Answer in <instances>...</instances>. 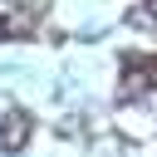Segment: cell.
<instances>
[{"instance_id": "1", "label": "cell", "mask_w": 157, "mask_h": 157, "mask_svg": "<svg viewBox=\"0 0 157 157\" xmlns=\"http://www.w3.org/2000/svg\"><path fill=\"white\" fill-rule=\"evenodd\" d=\"M39 15H44V5H15V10H5V15H0V39H25V34H34V29H39Z\"/></svg>"}, {"instance_id": "2", "label": "cell", "mask_w": 157, "mask_h": 157, "mask_svg": "<svg viewBox=\"0 0 157 157\" xmlns=\"http://www.w3.org/2000/svg\"><path fill=\"white\" fill-rule=\"evenodd\" d=\"M29 132H34V123H29V113H5V123H0V147L5 152H20L25 142H29Z\"/></svg>"}, {"instance_id": "3", "label": "cell", "mask_w": 157, "mask_h": 157, "mask_svg": "<svg viewBox=\"0 0 157 157\" xmlns=\"http://www.w3.org/2000/svg\"><path fill=\"white\" fill-rule=\"evenodd\" d=\"M132 20H137V25H157V0H142V5L132 10Z\"/></svg>"}, {"instance_id": "4", "label": "cell", "mask_w": 157, "mask_h": 157, "mask_svg": "<svg viewBox=\"0 0 157 157\" xmlns=\"http://www.w3.org/2000/svg\"><path fill=\"white\" fill-rule=\"evenodd\" d=\"M152 83H157V54H152Z\"/></svg>"}]
</instances>
